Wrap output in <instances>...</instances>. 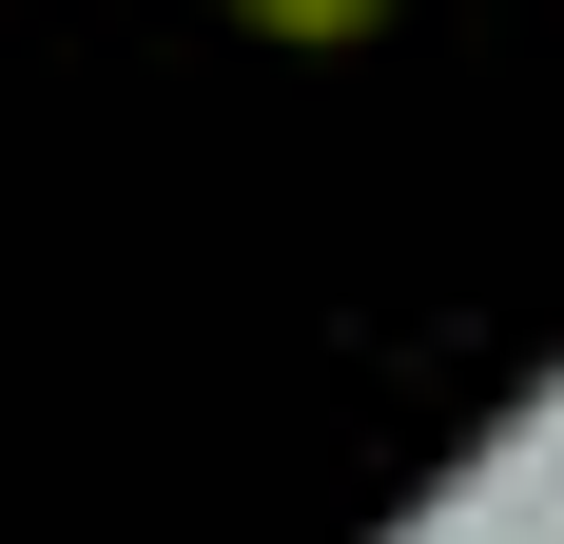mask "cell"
<instances>
[{"label": "cell", "mask_w": 564, "mask_h": 544, "mask_svg": "<svg viewBox=\"0 0 564 544\" xmlns=\"http://www.w3.org/2000/svg\"><path fill=\"white\" fill-rule=\"evenodd\" d=\"M234 20H253V40H370L390 0H234Z\"/></svg>", "instance_id": "cell-1"}]
</instances>
